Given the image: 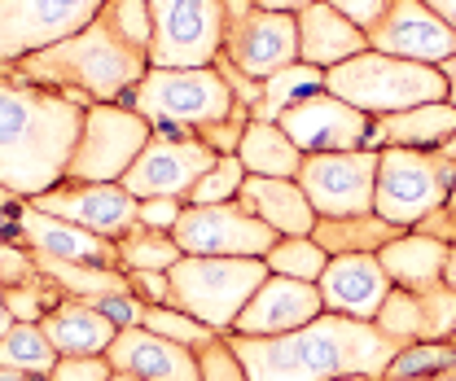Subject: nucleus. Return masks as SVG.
Returning <instances> with one entry per match:
<instances>
[{"instance_id":"obj_1","label":"nucleus","mask_w":456,"mask_h":381,"mask_svg":"<svg viewBox=\"0 0 456 381\" xmlns=\"http://www.w3.org/2000/svg\"><path fill=\"white\" fill-rule=\"evenodd\" d=\"M84 106L0 66V184L18 198H40L66 180Z\"/></svg>"},{"instance_id":"obj_2","label":"nucleus","mask_w":456,"mask_h":381,"mask_svg":"<svg viewBox=\"0 0 456 381\" xmlns=\"http://www.w3.org/2000/svg\"><path fill=\"white\" fill-rule=\"evenodd\" d=\"M228 346L246 364L250 381H334V377H387L395 346L373 320H346L325 312L321 320L281 337L228 333Z\"/></svg>"},{"instance_id":"obj_3","label":"nucleus","mask_w":456,"mask_h":381,"mask_svg":"<svg viewBox=\"0 0 456 381\" xmlns=\"http://www.w3.org/2000/svg\"><path fill=\"white\" fill-rule=\"evenodd\" d=\"M22 79L53 88L70 97L75 106H110L123 101L145 75H150V53L136 49L123 31H114L106 18L84 27L79 36L61 40L45 53H31L22 61H9Z\"/></svg>"},{"instance_id":"obj_4","label":"nucleus","mask_w":456,"mask_h":381,"mask_svg":"<svg viewBox=\"0 0 456 381\" xmlns=\"http://www.w3.org/2000/svg\"><path fill=\"white\" fill-rule=\"evenodd\" d=\"M325 88L369 118H387L426 101H448V75L439 66L403 61L378 49H364L360 57L325 70Z\"/></svg>"},{"instance_id":"obj_5","label":"nucleus","mask_w":456,"mask_h":381,"mask_svg":"<svg viewBox=\"0 0 456 381\" xmlns=\"http://www.w3.org/2000/svg\"><path fill=\"white\" fill-rule=\"evenodd\" d=\"M268 276L273 272H268L264 259H198V255H184L167 272V307L211 325L216 333H232L237 316L246 312V303L255 298V289Z\"/></svg>"},{"instance_id":"obj_6","label":"nucleus","mask_w":456,"mask_h":381,"mask_svg":"<svg viewBox=\"0 0 456 381\" xmlns=\"http://www.w3.org/2000/svg\"><path fill=\"white\" fill-rule=\"evenodd\" d=\"M456 163L426 154V150H378V189L373 215L395 228H421L435 211L452 202Z\"/></svg>"},{"instance_id":"obj_7","label":"nucleus","mask_w":456,"mask_h":381,"mask_svg":"<svg viewBox=\"0 0 456 381\" xmlns=\"http://www.w3.org/2000/svg\"><path fill=\"white\" fill-rule=\"evenodd\" d=\"M118 106H132L150 127L175 123V127L198 132L207 123L228 118L237 109V101H232L224 75L216 66H198V70H159V66H150V75Z\"/></svg>"},{"instance_id":"obj_8","label":"nucleus","mask_w":456,"mask_h":381,"mask_svg":"<svg viewBox=\"0 0 456 381\" xmlns=\"http://www.w3.org/2000/svg\"><path fill=\"white\" fill-rule=\"evenodd\" d=\"M154 141V127L132 106H88L84 109V132L75 141V154L66 166V180L79 184H123L132 163L145 154Z\"/></svg>"},{"instance_id":"obj_9","label":"nucleus","mask_w":456,"mask_h":381,"mask_svg":"<svg viewBox=\"0 0 456 381\" xmlns=\"http://www.w3.org/2000/svg\"><path fill=\"white\" fill-rule=\"evenodd\" d=\"M150 66L198 70L224 53V0H150Z\"/></svg>"},{"instance_id":"obj_10","label":"nucleus","mask_w":456,"mask_h":381,"mask_svg":"<svg viewBox=\"0 0 456 381\" xmlns=\"http://www.w3.org/2000/svg\"><path fill=\"white\" fill-rule=\"evenodd\" d=\"M102 9L106 0H0V66L79 36Z\"/></svg>"},{"instance_id":"obj_11","label":"nucleus","mask_w":456,"mask_h":381,"mask_svg":"<svg viewBox=\"0 0 456 381\" xmlns=\"http://www.w3.org/2000/svg\"><path fill=\"white\" fill-rule=\"evenodd\" d=\"M180 255L198 259H264L277 246V232L255 219L241 202H220V207H189L171 228Z\"/></svg>"},{"instance_id":"obj_12","label":"nucleus","mask_w":456,"mask_h":381,"mask_svg":"<svg viewBox=\"0 0 456 381\" xmlns=\"http://www.w3.org/2000/svg\"><path fill=\"white\" fill-rule=\"evenodd\" d=\"M298 189L307 193L316 219L369 215L373 211V189H378V150L312 154L298 166Z\"/></svg>"},{"instance_id":"obj_13","label":"nucleus","mask_w":456,"mask_h":381,"mask_svg":"<svg viewBox=\"0 0 456 381\" xmlns=\"http://www.w3.org/2000/svg\"><path fill=\"white\" fill-rule=\"evenodd\" d=\"M224 57L250 79H268L298 61V18L250 4L224 22Z\"/></svg>"},{"instance_id":"obj_14","label":"nucleus","mask_w":456,"mask_h":381,"mask_svg":"<svg viewBox=\"0 0 456 381\" xmlns=\"http://www.w3.org/2000/svg\"><path fill=\"white\" fill-rule=\"evenodd\" d=\"M277 123H281L285 136L298 145L303 158H312V154H351V150H364V145H369V127H373L369 114L346 106L330 88L303 97L298 106L285 109Z\"/></svg>"},{"instance_id":"obj_15","label":"nucleus","mask_w":456,"mask_h":381,"mask_svg":"<svg viewBox=\"0 0 456 381\" xmlns=\"http://www.w3.org/2000/svg\"><path fill=\"white\" fill-rule=\"evenodd\" d=\"M220 163V154L211 145H202L198 136L189 141H150L145 154L132 163V171L123 175V189L145 202V198H175L189 202V193L198 189V180Z\"/></svg>"},{"instance_id":"obj_16","label":"nucleus","mask_w":456,"mask_h":381,"mask_svg":"<svg viewBox=\"0 0 456 381\" xmlns=\"http://www.w3.org/2000/svg\"><path fill=\"white\" fill-rule=\"evenodd\" d=\"M369 49L421 66H444L456 57V31L426 0H391L387 18L369 31Z\"/></svg>"},{"instance_id":"obj_17","label":"nucleus","mask_w":456,"mask_h":381,"mask_svg":"<svg viewBox=\"0 0 456 381\" xmlns=\"http://www.w3.org/2000/svg\"><path fill=\"white\" fill-rule=\"evenodd\" d=\"M36 211L45 215H57V219H70L106 241H118L132 223H136V198L123 189V184H79V180H61L53 184L49 193L31 198Z\"/></svg>"},{"instance_id":"obj_18","label":"nucleus","mask_w":456,"mask_h":381,"mask_svg":"<svg viewBox=\"0 0 456 381\" xmlns=\"http://www.w3.org/2000/svg\"><path fill=\"white\" fill-rule=\"evenodd\" d=\"M325 316V298H321V285L312 280H294V276H268L255 298L246 303V312L237 316L232 333L241 337H281L294 328L312 325Z\"/></svg>"},{"instance_id":"obj_19","label":"nucleus","mask_w":456,"mask_h":381,"mask_svg":"<svg viewBox=\"0 0 456 381\" xmlns=\"http://www.w3.org/2000/svg\"><path fill=\"white\" fill-rule=\"evenodd\" d=\"M373 325L382 328L395 346H412V342H444L456 328V289L444 280L426 294L412 289H391L382 312L373 316Z\"/></svg>"},{"instance_id":"obj_20","label":"nucleus","mask_w":456,"mask_h":381,"mask_svg":"<svg viewBox=\"0 0 456 381\" xmlns=\"http://www.w3.org/2000/svg\"><path fill=\"white\" fill-rule=\"evenodd\" d=\"M114 373L136 381H202V369H198V351L193 346H180L171 337H159L145 325L118 328V337L106 351Z\"/></svg>"},{"instance_id":"obj_21","label":"nucleus","mask_w":456,"mask_h":381,"mask_svg":"<svg viewBox=\"0 0 456 381\" xmlns=\"http://www.w3.org/2000/svg\"><path fill=\"white\" fill-rule=\"evenodd\" d=\"M316 285H321L325 312L346 316V320H373L387 294L395 289L378 255H334Z\"/></svg>"},{"instance_id":"obj_22","label":"nucleus","mask_w":456,"mask_h":381,"mask_svg":"<svg viewBox=\"0 0 456 381\" xmlns=\"http://www.w3.org/2000/svg\"><path fill=\"white\" fill-rule=\"evenodd\" d=\"M22 246L36 250V255H49V259H66V263H93V268H118V246L70 223V219L45 215L27 202L22 211ZM123 272V268H118Z\"/></svg>"},{"instance_id":"obj_23","label":"nucleus","mask_w":456,"mask_h":381,"mask_svg":"<svg viewBox=\"0 0 456 381\" xmlns=\"http://www.w3.org/2000/svg\"><path fill=\"white\" fill-rule=\"evenodd\" d=\"M294 18H298V61H307V66L334 70L369 49V36L355 22H346L330 0H316V4L298 9Z\"/></svg>"},{"instance_id":"obj_24","label":"nucleus","mask_w":456,"mask_h":381,"mask_svg":"<svg viewBox=\"0 0 456 381\" xmlns=\"http://www.w3.org/2000/svg\"><path fill=\"white\" fill-rule=\"evenodd\" d=\"M378 259H382V268H387L395 289L426 294V289L444 285L452 246L439 241V237H430V232H421V228H408V232H399L395 241H387L378 250Z\"/></svg>"},{"instance_id":"obj_25","label":"nucleus","mask_w":456,"mask_h":381,"mask_svg":"<svg viewBox=\"0 0 456 381\" xmlns=\"http://www.w3.org/2000/svg\"><path fill=\"white\" fill-rule=\"evenodd\" d=\"M452 132H456L452 101H426V106L373 118L364 150H426V154H435V150H444V141Z\"/></svg>"},{"instance_id":"obj_26","label":"nucleus","mask_w":456,"mask_h":381,"mask_svg":"<svg viewBox=\"0 0 456 381\" xmlns=\"http://www.w3.org/2000/svg\"><path fill=\"white\" fill-rule=\"evenodd\" d=\"M237 202L255 219H264L277 237H312V228H316V211H312L307 193L298 189V180L246 175Z\"/></svg>"},{"instance_id":"obj_27","label":"nucleus","mask_w":456,"mask_h":381,"mask_svg":"<svg viewBox=\"0 0 456 381\" xmlns=\"http://www.w3.org/2000/svg\"><path fill=\"white\" fill-rule=\"evenodd\" d=\"M45 337L53 342L57 355H106L118 328L88 303V298H61L53 312L40 320Z\"/></svg>"},{"instance_id":"obj_28","label":"nucleus","mask_w":456,"mask_h":381,"mask_svg":"<svg viewBox=\"0 0 456 381\" xmlns=\"http://www.w3.org/2000/svg\"><path fill=\"white\" fill-rule=\"evenodd\" d=\"M237 158L250 175H268V180H298V166H303L298 145L281 132V123H268V118H250L237 145Z\"/></svg>"},{"instance_id":"obj_29","label":"nucleus","mask_w":456,"mask_h":381,"mask_svg":"<svg viewBox=\"0 0 456 381\" xmlns=\"http://www.w3.org/2000/svg\"><path fill=\"white\" fill-rule=\"evenodd\" d=\"M403 228L387 223L382 215H351V219H316L312 237L321 241V250L334 259V255H378L387 241H395Z\"/></svg>"},{"instance_id":"obj_30","label":"nucleus","mask_w":456,"mask_h":381,"mask_svg":"<svg viewBox=\"0 0 456 381\" xmlns=\"http://www.w3.org/2000/svg\"><path fill=\"white\" fill-rule=\"evenodd\" d=\"M321 88H325V70H321V66H307V61H294V66H285V70L264 79V101L250 109V118L277 123L289 106H298L303 97H312V93H321Z\"/></svg>"},{"instance_id":"obj_31","label":"nucleus","mask_w":456,"mask_h":381,"mask_svg":"<svg viewBox=\"0 0 456 381\" xmlns=\"http://www.w3.org/2000/svg\"><path fill=\"white\" fill-rule=\"evenodd\" d=\"M114 246H118V268L123 272H171L184 259L171 232H154L145 223H132Z\"/></svg>"},{"instance_id":"obj_32","label":"nucleus","mask_w":456,"mask_h":381,"mask_svg":"<svg viewBox=\"0 0 456 381\" xmlns=\"http://www.w3.org/2000/svg\"><path fill=\"white\" fill-rule=\"evenodd\" d=\"M61 360L53 351V342L45 337L40 325H13L0 337V369H18L31 377H49L53 364Z\"/></svg>"},{"instance_id":"obj_33","label":"nucleus","mask_w":456,"mask_h":381,"mask_svg":"<svg viewBox=\"0 0 456 381\" xmlns=\"http://www.w3.org/2000/svg\"><path fill=\"white\" fill-rule=\"evenodd\" d=\"M439 373H456V342H412L403 346L382 381H435Z\"/></svg>"},{"instance_id":"obj_34","label":"nucleus","mask_w":456,"mask_h":381,"mask_svg":"<svg viewBox=\"0 0 456 381\" xmlns=\"http://www.w3.org/2000/svg\"><path fill=\"white\" fill-rule=\"evenodd\" d=\"M273 276H294V280H321L330 268V255L321 250L316 237H277V246L264 255Z\"/></svg>"},{"instance_id":"obj_35","label":"nucleus","mask_w":456,"mask_h":381,"mask_svg":"<svg viewBox=\"0 0 456 381\" xmlns=\"http://www.w3.org/2000/svg\"><path fill=\"white\" fill-rule=\"evenodd\" d=\"M246 175H250V171L241 166V158H237V154H224L220 163L198 180V189L189 193V207H220V202H237V193H241Z\"/></svg>"},{"instance_id":"obj_36","label":"nucleus","mask_w":456,"mask_h":381,"mask_svg":"<svg viewBox=\"0 0 456 381\" xmlns=\"http://www.w3.org/2000/svg\"><path fill=\"white\" fill-rule=\"evenodd\" d=\"M141 325L150 328V333H159V337L180 342V346H193V351L220 337L211 325H202V320H193V316H184V312H175V307H145V312H141Z\"/></svg>"},{"instance_id":"obj_37","label":"nucleus","mask_w":456,"mask_h":381,"mask_svg":"<svg viewBox=\"0 0 456 381\" xmlns=\"http://www.w3.org/2000/svg\"><path fill=\"white\" fill-rule=\"evenodd\" d=\"M102 18L110 22L114 31H123L136 49L150 53V40H154V22H150V0H106Z\"/></svg>"},{"instance_id":"obj_38","label":"nucleus","mask_w":456,"mask_h":381,"mask_svg":"<svg viewBox=\"0 0 456 381\" xmlns=\"http://www.w3.org/2000/svg\"><path fill=\"white\" fill-rule=\"evenodd\" d=\"M198 369H202V381H250L246 377V364L228 346V333H220L207 346H198Z\"/></svg>"},{"instance_id":"obj_39","label":"nucleus","mask_w":456,"mask_h":381,"mask_svg":"<svg viewBox=\"0 0 456 381\" xmlns=\"http://www.w3.org/2000/svg\"><path fill=\"white\" fill-rule=\"evenodd\" d=\"M246 127H250V109L237 106L228 118H220V123H207V127H198L193 136L202 141V145H211L220 158L224 154H237V145H241V136H246Z\"/></svg>"},{"instance_id":"obj_40","label":"nucleus","mask_w":456,"mask_h":381,"mask_svg":"<svg viewBox=\"0 0 456 381\" xmlns=\"http://www.w3.org/2000/svg\"><path fill=\"white\" fill-rule=\"evenodd\" d=\"M49 381H114V369L106 355H61Z\"/></svg>"},{"instance_id":"obj_41","label":"nucleus","mask_w":456,"mask_h":381,"mask_svg":"<svg viewBox=\"0 0 456 381\" xmlns=\"http://www.w3.org/2000/svg\"><path fill=\"white\" fill-rule=\"evenodd\" d=\"M40 268H36V255L27 246H9L0 241V289H13V285H27L36 280Z\"/></svg>"},{"instance_id":"obj_42","label":"nucleus","mask_w":456,"mask_h":381,"mask_svg":"<svg viewBox=\"0 0 456 381\" xmlns=\"http://www.w3.org/2000/svg\"><path fill=\"white\" fill-rule=\"evenodd\" d=\"M106 320H110L114 328H132V325H141V312H145V303L132 294V289H123V294H106V298H97L93 303Z\"/></svg>"},{"instance_id":"obj_43","label":"nucleus","mask_w":456,"mask_h":381,"mask_svg":"<svg viewBox=\"0 0 456 381\" xmlns=\"http://www.w3.org/2000/svg\"><path fill=\"white\" fill-rule=\"evenodd\" d=\"M216 70L224 75V84H228V93H232V101H237V106L255 109L259 101H264V84H259V79H250V75H241V70H237L224 53L216 57Z\"/></svg>"},{"instance_id":"obj_44","label":"nucleus","mask_w":456,"mask_h":381,"mask_svg":"<svg viewBox=\"0 0 456 381\" xmlns=\"http://www.w3.org/2000/svg\"><path fill=\"white\" fill-rule=\"evenodd\" d=\"M180 215H184V202H175V198H145L136 207V223H145L154 232H171L180 223Z\"/></svg>"},{"instance_id":"obj_45","label":"nucleus","mask_w":456,"mask_h":381,"mask_svg":"<svg viewBox=\"0 0 456 381\" xmlns=\"http://www.w3.org/2000/svg\"><path fill=\"white\" fill-rule=\"evenodd\" d=\"M123 276H127V289H132L145 307H167L171 303L167 272H123Z\"/></svg>"},{"instance_id":"obj_46","label":"nucleus","mask_w":456,"mask_h":381,"mask_svg":"<svg viewBox=\"0 0 456 381\" xmlns=\"http://www.w3.org/2000/svg\"><path fill=\"white\" fill-rule=\"evenodd\" d=\"M330 4L338 9L346 22H355L364 36H369V31L387 18V9H391V0H330Z\"/></svg>"},{"instance_id":"obj_47","label":"nucleus","mask_w":456,"mask_h":381,"mask_svg":"<svg viewBox=\"0 0 456 381\" xmlns=\"http://www.w3.org/2000/svg\"><path fill=\"white\" fill-rule=\"evenodd\" d=\"M22 211H27V198H18L0 184V241L22 246Z\"/></svg>"},{"instance_id":"obj_48","label":"nucleus","mask_w":456,"mask_h":381,"mask_svg":"<svg viewBox=\"0 0 456 381\" xmlns=\"http://www.w3.org/2000/svg\"><path fill=\"white\" fill-rule=\"evenodd\" d=\"M259 9H273V13H298V9H307V4H316V0H255Z\"/></svg>"},{"instance_id":"obj_49","label":"nucleus","mask_w":456,"mask_h":381,"mask_svg":"<svg viewBox=\"0 0 456 381\" xmlns=\"http://www.w3.org/2000/svg\"><path fill=\"white\" fill-rule=\"evenodd\" d=\"M426 4H430V9H435V13L456 31V0H426Z\"/></svg>"},{"instance_id":"obj_50","label":"nucleus","mask_w":456,"mask_h":381,"mask_svg":"<svg viewBox=\"0 0 456 381\" xmlns=\"http://www.w3.org/2000/svg\"><path fill=\"white\" fill-rule=\"evenodd\" d=\"M13 325H18V320H13V312H9V298H4V289H0V337H4V333H9Z\"/></svg>"},{"instance_id":"obj_51","label":"nucleus","mask_w":456,"mask_h":381,"mask_svg":"<svg viewBox=\"0 0 456 381\" xmlns=\"http://www.w3.org/2000/svg\"><path fill=\"white\" fill-rule=\"evenodd\" d=\"M439 70L448 75V101H452V106H456V57H448V61H444Z\"/></svg>"},{"instance_id":"obj_52","label":"nucleus","mask_w":456,"mask_h":381,"mask_svg":"<svg viewBox=\"0 0 456 381\" xmlns=\"http://www.w3.org/2000/svg\"><path fill=\"white\" fill-rule=\"evenodd\" d=\"M0 381H49V377H31V373H18V369H0Z\"/></svg>"},{"instance_id":"obj_53","label":"nucleus","mask_w":456,"mask_h":381,"mask_svg":"<svg viewBox=\"0 0 456 381\" xmlns=\"http://www.w3.org/2000/svg\"><path fill=\"white\" fill-rule=\"evenodd\" d=\"M435 154H439V158H448V163H456V132L444 141V150H435Z\"/></svg>"},{"instance_id":"obj_54","label":"nucleus","mask_w":456,"mask_h":381,"mask_svg":"<svg viewBox=\"0 0 456 381\" xmlns=\"http://www.w3.org/2000/svg\"><path fill=\"white\" fill-rule=\"evenodd\" d=\"M444 280L456 289V246H452V259H448V276H444Z\"/></svg>"},{"instance_id":"obj_55","label":"nucleus","mask_w":456,"mask_h":381,"mask_svg":"<svg viewBox=\"0 0 456 381\" xmlns=\"http://www.w3.org/2000/svg\"><path fill=\"white\" fill-rule=\"evenodd\" d=\"M334 381H382V377H360V373H355V377H334Z\"/></svg>"},{"instance_id":"obj_56","label":"nucleus","mask_w":456,"mask_h":381,"mask_svg":"<svg viewBox=\"0 0 456 381\" xmlns=\"http://www.w3.org/2000/svg\"><path fill=\"white\" fill-rule=\"evenodd\" d=\"M114 381H136V377H123V373H114Z\"/></svg>"},{"instance_id":"obj_57","label":"nucleus","mask_w":456,"mask_h":381,"mask_svg":"<svg viewBox=\"0 0 456 381\" xmlns=\"http://www.w3.org/2000/svg\"><path fill=\"white\" fill-rule=\"evenodd\" d=\"M448 207H452V211H456V189H452V202H448Z\"/></svg>"},{"instance_id":"obj_58","label":"nucleus","mask_w":456,"mask_h":381,"mask_svg":"<svg viewBox=\"0 0 456 381\" xmlns=\"http://www.w3.org/2000/svg\"><path fill=\"white\" fill-rule=\"evenodd\" d=\"M448 342H456V328H452V337H448Z\"/></svg>"}]
</instances>
